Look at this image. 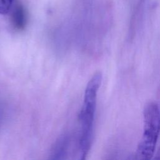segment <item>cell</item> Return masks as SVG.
Returning a JSON list of instances; mask_svg holds the SVG:
<instances>
[{"instance_id": "6da1fadb", "label": "cell", "mask_w": 160, "mask_h": 160, "mask_svg": "<svg viewBox=\"0 0 160 160\" xmlns=\"http://www.w3.org/2000/svg\"><path fill=\"white\" fill-rule=\"evenodd\" d=\"M101 81V72H96L89 81L85 89L84 101L79 115L81 124L79 144L80 159H84L86 158L91 148L96 108L97 94Z\"/></svg>"}, {"instance_id": "7a4b0ae2", "label": "cell", "mask_w": 160, "mask_h": 160, "mask_svg": "<svg viewBox=\"0 0 160 160\" xmlns=\"http://www.w3.org/2000/svg\"><path fill=\"white\" fill-rule=\"evenodd\" d=\"M143 133L136 156L138 159H150L154 154L160 132V109L155 102L146 104L143 110Z\"/></svg>"}, {"instance_id": "3957f363", "label": "cell", "mask_w": 160, "mask_h": 160, "mask_svg": "<svg viewBox=\"0 0 160 160\" xmlns=\"http://www.w3.org/2000/svg\"><path fill=\"white\" fill-rule=\"evenodd\" d=\"M11 10V19L13 27L17 30L23 29L27 23V14L24 6L20 2H17Z\"/></svg>"}, {"instance_id": "277c9868", "label": "cell", "mask_w": 160, "mask_h": 160, "mask_svg": "<svg viewBox=\"0 0 160 160\" xmlns=\"http://www.w3.org/2000/svg\"><path fill=\"white\" fill-rule=\"evenodd\" d=\"M68 145V139L66 136H62L57 141L52 152V159H64L63 156L66 154L67 146Z\"/></svg>"}, {"instance_id": "5b68a950", "label": "cell", "mask_w": 160, "mask_h": 160, "mask_svg": "<svg viewBox=\"0 0 160 160\" xmlns=\"http://www.w3.org/2000/svg\"><path fill=\"white\" fill-rule=\"evenodd\" d=\"M14 0H0V14H8L11 9Z\"/></svg>"}, {"instance_id": "8992f818", "label": "cell", "mask_w": 160, "mask_h": 160, "mask_svg": "<svg viewBox=\"0 0 160 160\" xmlns=\"http://www.w3.org/2000/svg\"><path fill=\"white\" fill-rule=\"evenodd\" d=\"M155 159H160V146H159L158 149L156 151V153L155 154V156L154 158Z\"/></svg>"}]
</instances>
